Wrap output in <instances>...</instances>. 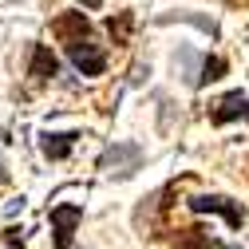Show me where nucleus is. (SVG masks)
I'll return each instance as SVG.
<instances>
[{
    "label": "nucleus",
    "mask_w": 249,
    "mask_h": 249,
    "mask_svg": "<svg viewBox=\"0 0 249 249\" xmlns=\"http://www.w3.org/2000/svg\"><path fill=\"white\" fill-rule=\"evenodd\" d=\"M139 162H142V146H139V142H115V146H107V150L99 154V170L119 174V178L135 174Z\"/></svg>",
    "instance_id": "1"
},
{
    "label": "nucleus",
    "mask_w": 249,
    "mask_h": 249,
    "mask_svg": "<svg viewBox=\"0 0 249 249\" xmlns=\"http://www.w3.org/2000/svg\"><path fill=\"white\" fill-rule=\"evenodd\" d=\"M190 210H194V213H222L233 230L245 226V210H241L233 198H226V194H198V198H190Z\"/></svg>",
    "instance_id": "2"
},
{
    "label": "nucleus",
    "mask_w": 249,
    "mask_h": 249,
    "mask_svg": "<svg viewBox=\"0 0 249 249\" xmlns=\"http://www.w3.org/2000/svg\"><path fill=\"white\" fill-rule=\"evenodd\" d=\"M68 55H71V64H75L79 75H103V71H107V52H103L99 44H91V36L79 40V44H71Z\"/></svg>",
    "instance_id": "3"
},
{
    "label": "nucleus",
    "mask_w": 249,
    "mask_h": 249,
    "mask_svg": "<svg viewBox=\"0 0 249 249\" xmlns=\"http://www.w3.org/2000/svg\"><path fill=\"white\" fill-rule=\"evenodd\" d=\"M83 222V210L79 206H55L52 210V226H55V249H71L75 226Z\"/></svg>",
    "instance_id": "4"
},
{
    "label": "nucleus",
    "mask_w": 249,
    "mask_h": 249,
    "mask_svg": "<svg viewBox=\"0 0 249 249\" xmlns=\"http://www.w3.org/2000/svg\"><path fill=\"white\" fill-rule=\"evenodd\" d=\"M52 32L71 48V44H79V40H87V36H91V24H87V16H83V12H68V16H59V20L52 24Z\"/></svg>",
    "instance_id": "5"
},
{
    "label": "nucleus",
    "mask_w": 249,
    "mask_h": 249,
    "mask_svg": "<svg viewBox=\"0 0 249 249\" xmlns=\"http://www.w3.org/2000/svg\"><path fill=\"white\" fill-rule=\"evenodd\" d=\"M210 119L222 127V123H233V119H249V95L245 91H230V95L210 111Z\"/></svg>",
    "instance_id": "6"
},
{
    "label": "nucleus",
    "mask_w": 249,
    "mask_h": 249,
    "mask_svg": "<svg viewBox=\"0 0 249 249\" xmlns=\"http://www.w3.org/2000/svg\"><path fill=\"white\" fill-rule=\"evenodd\" d=\"M28 75H32V79H52V75H59V59L52 55L48 44H36V48H32V55H28Z\"/></svg>",
    "instance_id": "7"
},
{
    "label": "nucleus",
    "mask_w": 249,
    "mask_h": 249,
    "mask_svg": "<svg viewBox=\"0 0 249 249\" xmlns=\"http://www.w3.org/2000/svg\"><path fill=\"white\" fill-rule=\"evenodd\" d=\"M75 139H79L75 131H64V135H52V131H48V135L40 139V150L48 154V159H68L71 146H75Z\"/></svg>",
    "instance_id": "8"
},
{
    "label": "nucleus",
    "mask_w": 249,
    "mask_h": 249,
    "mask_svg": "<svg viewBox=\"0 0 249 249\" xmlns=\"http://www.w3.org/2000/svg\"><path fill=\"white\" fill-rule=\"evenodd\" d=\"M174 249H210V233L206 230H186V233H178Z\"/></svg>",
    "instance_id": "9"
},
{
    "label": "nucleus",
    "mask_w": 249,
    "mask_h": 249,
    "mask_svg": "<svg viewBox=\"0 0 249 249\" xmlns=\"http://www.w3.org/2000/svg\"><path fill=\"white\" fill-rule=\"evenodd\" d=\"M226 75V59H206V64H202V75H198V83H213V79H222Z\"/></svg>",
    "instance_id": "10"
},
{
    "label": "nucleus",
    "mask_w": 249,
    "mask_h": 249,
    "mask_svg": "<svg viewBox=\"0 0 249 249\" xmlns=\"http://www.w3.org/2000/svg\"><path fill=\"white\" fill-rule=\"evenodd\" d=\"M107 28H111V36H115L119 44H127V32H131V16H127V12H123L119 20L111 16V20H107Z\"/></svg>",
    "instance_id": "11"
},
{
    "label": "nucleus",
    "mask_w": 249,
    "mask_h": 249,
    "mask_svg": "<svg viewBox=\"0 0 249 249\" xmlns=\"http://www.w3.org/2000/svg\"><path fill=\"white\" fill-rule=\"evenodd\" d=\"M79 4H87V8H99V0H79Z\"/></svg>",
    "instance_id": "12"
},
{
    "label": "nucleus",
    "mask_w": 249,
    "mask_h": 249,
    "mask_svg": "<svg viewBox=\"0 0 249 249\" xmlns=\"http://www.w3.org/2000/svg\"><path fill=\"white\" fill-rule=\"evenodd\" d=\"M213 249H233V245H213Z\"/></svg>",
    "instance_id": "13"
}]
</instances>
